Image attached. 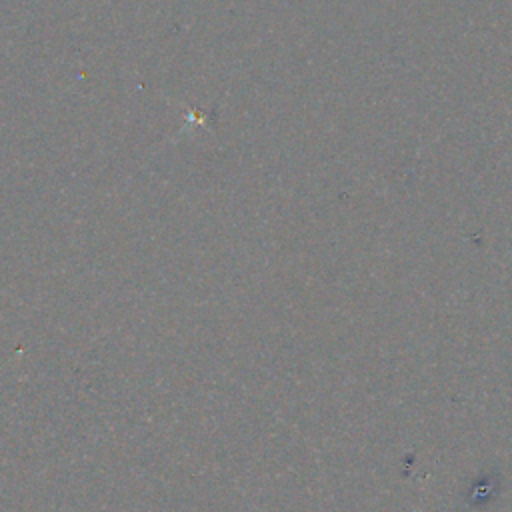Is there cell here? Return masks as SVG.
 Wrapping results in <instances>:
<instances>
[]
</instances>
